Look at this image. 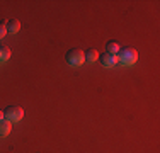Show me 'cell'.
Returning a JSON list of instances; mask_svg holds the SVG:
<instances>
[{"label":"cell","mask_w":160,"mask_h":153,"mask_svg":"<svg viewBox=\"0 0 160 153\" xmlns=\"http://www.w3.org/2000/svg\"><path fill=\"white\" fill-rule=\"evenodd\" d=\"M136 60H138V51L135 48L124 46L118 53V63H121L123 67H133L136 63Z\"/></svg>","instance_id":"cell-1"},{"label":"cell","mask_w":160,"mask_h":153,"mask_svg":"<svg viewBox=\"0 0 160 153\" xmlns=\"http://www.w3.org/2000/svg\"><path fill=\"white\" fill-rule=\"evenodd\" d=\"M65 60L70 67H80L82 63H85V51H82L80 48H73L70 51H67Z\"/></svg>","instance_id":"cell-2"},{"label":"cell","mask_w":160,"mask_h":153,"mask_svg":"<svg viewBox=\"0 0 160 153\" xmlns=\"http://www.w3.org/2000/svg\"><path fill=\"white\" fill-rule=\"evenodd\" d=\"M3 116L9 122H17L24 117V109L21 106H9L5 111H3Z\"/></svg>","instance_id":"cell-3"},{"label":"cell","mask_w":160,"mask_h":153,"mask_svg":"<svg viewBox=\"0 0 160 153\" xmlns=\"http://www.w3.org/2000/svg\"><path fill=\"white\" fill-rule=\"evenodd\" d=\"M101 61V65L104 68H112L118 65V55H111V53H102V55H99V60Z\"/></svg>","instance_id":"cell-4"},{"label":"cell","mask_w":160,"mask_h":153,"mask_svg":"<svg viewBox=\"0 0 160 153\" xmlns=\"http://www.w3.org/2000/svg\"><path fill=\"white\" fill-rule=\"evenodd\" d=\"M5 27H7V32L16 34V32L21 31V22H19L17 19H9V21H7V24H5Z\"/></svg>","instance_id":"cell-5"},{"label":"cell","mask_w":160,"mask_h":153,"mask_svg":"<svg viewBox=\"0 0 160 153\" xmlns=\"http://www.w3.org/2000/svg\"><path fill=\"white\" fill-rule=\"evenodd\" d=\"M121 48H123V46L118 43V41H108V44H106V53H111V55H118Z\"/></svg>","instance_id":"cell-6"},{"label":"cell","mask_w":160,"mask_h":153,"mask_svg":"<svg viewBox=\"0 0 160 153\" xmlns=\"http://www.w3.org/2000/svg\"><path fill=\"white\" fill-rule=\"evenodd\" d=\"M99 60V51L96 48H90L85 51V61H89V63H96Z\"/></svg>","instance_id":"cell-7"},{"label":"cell","mask_w":160,"mask_h":153,"mask_svg":"<svg viewBox=\"0 0 160 153\" xmlns=\"http://www.w3.org/2000/svg\"><path fill=\"white\" fill-rule=\"evenodd\" d=\"M10 129H12V122H9L7 119L0 121V136H9Z\"/></svg>","instance_id":"cell-8"},{"label":"cell","mask_w":160,"mask_h":153,"mask_svg":"<svg viewBox=\"0 0 160 153\" xmlns=\"http://www.w3.org/2000/svg\"><path fill=\"white\" fill-rule=\"evenodd\" d=\"M10 58V48L0 44V61H7Z\"/></svg>","instance_id":"cell-9"},{"label":"cell","mask_w":160,"mask_h":153,"mask_svg":"<svg viewBox=\"0 0 160 153\" xmlns=\"http://www.w3.org/2000/svg\"><path fill=\"white\" fill-rule=\"evenodd\" d=\"M5 34H7V27H5V24H2V22H0V39H2V37H5Z\"/></svg>","instance_id":"cell-10"},{"label":"cell","mask_w":160,"mask_h":153,"mask_svg":"<svg viewBox=\"0 0 160 153\" xmlns=\"http://www.w3.org/2000/svg\"><path fill=\"white\" fill-rule=\"evenodd\" d=\"M3 119H5V116H3V111L0 109V121H3Z\"/></svg>","instance_id":"cell-11"}]
</instances>
